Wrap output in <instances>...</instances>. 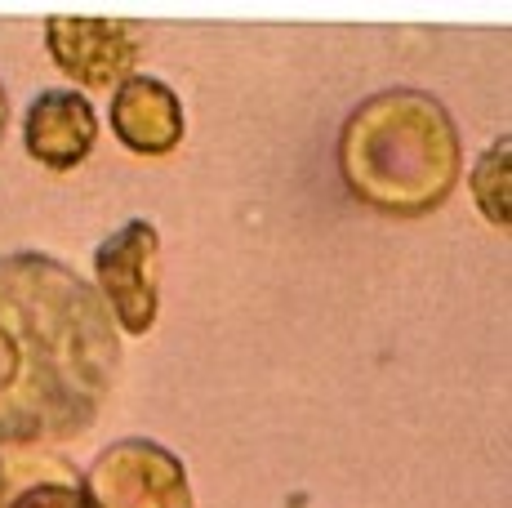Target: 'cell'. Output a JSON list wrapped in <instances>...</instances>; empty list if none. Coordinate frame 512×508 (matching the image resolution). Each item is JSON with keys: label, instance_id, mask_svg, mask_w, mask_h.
I'll list each match as a JSON object with an SVG mask.
<instances>
[{"label": "cell", "instance_id": "6da1fadb", "mask_svg": "<svg viewBox=\"0 0 512 508\" xmlns=\"http://www.w3.org/2000/svg\"><path fill=\"white\" fill-rule=\"evenodd\" d=\"M116 366V317L81 272L41 250L0 254V446L81 437Z\"/></svg>", "mask_w": 512, "mask_h": 508}, {"label": "cell", "instance_id": "7a4b0ae2", "mask_svg": "<svg viewBox=\"0 0 512 508\" xmlns=\"http://www.w3.org/2000/svg\"><path fill=\"white\" fill-rule=\"evenodd\" d=\"M464 170V143L450 112L423 90L370 94L343 121L339 174L357 201L397 219L437 210Z\"/></svg>", "mask_w": 512, "mask_h": 508}, {"label": "cell", "instance_id": "3957f363", "mask_svg": "<svg viewBox=\"0 0 512 508\" xmlns=\"http://www.w3.org/2000/svg\"><path fill=\"white\" fill-rule=\"evenodd\" d=\"M90 508H192L187 464L152 437L112 442L81 477Z\"/></svg>", "mask_w": 512, "mask_h": 508}, {"label": "cell", "instance_id": "277c9868", "mask_svg": "<svg viewBox=\"0 0 512 508\" xmlns=\"http://www.w3.org/2000/svg\"><path fill=\"white\" fill-rule=\"evenodd\" d=\"M94 281L125 335H147L161 308V237L147 219H125L94 250Z\"/></svg>", "mask_w": 512, "mask_h": 508}, {"label": "cell", "instance_id": "5b68a950", "mask_svg": "<svg viewBox=\"0 0 512 508\" xmlns=\"http://www.w3.org/2000/svg\"><path fill=\"white\" fill-rule=\"evenodd\" d=\"M45 45L58 72L72 76L76 85L107 90L125 85L143 58V27L130 18H49Z\"/></svg>", "mask_w": 512, "mask_h": 508}, {"label": "cell", "instance_id": "8992f818", "mask_svg": "<svg viewBox=\"0 0 512 508\" xmlns=\"http://www.w3.org/2000/svg\"><path fill=\"white\" fill-rule=\"evenodd\" d=\"M98 112L81 90H41L23 116L27 156L45 170H76L94 152Z\"/></svg>", "mask_w": 512, "mask_h": 508}, {"label": "cell", "instance_id": "52a82bcc", "mask_svg": "<svg viewBox=\"0 0 512 508\" xmlns=\"http://www.w3.org/2000/svg\"><path fill=\"white\" fill-rule=\"evenodd\" d=\"M107 125L112 134L139 156H165L183 143L187 116L183 103L161 76L134 72L125 85H116L112 107H107Z\"/></svg>", "mask_w": 512, "mask_h": 508}, {"label": "cell", "instance_id": "ba28073f", "mask_svg": "<svg viewBox=\"0 0 512 508\" xmlns=\"http://www.w3.org/2000/svg\"><path fill=\"white\" fill-rule=\"evenodd\" d=\"M468 192L486 223H495L499 232L512 223V139L508 134H499V139L472 161Z\"/></svg>", "mask_w": 512, "mask_h": 508}, {"label": "cell", "instance_id": "9c48e42d", "mask_svg": "<svg viewBox=\"0 0 512 508\" xmlns=\"http://www.w3.org/2000/svg\"><path fill=\"white\" fill-rule=\"evenodd\" d=\"M0 508H90L85 486L76 482V473L58 468L54 477H27L14 482L5 464V482H0Z\"/></svg>", "mask_w": 512, "mask_h": 508}, {"label": "cell", "instance_id": "30bf717a", "mask_svg": "<svg viewBox=\"0 0 512 508\" xmlns=\"http://www.w3.org/2000/svg\"><path fill=\"white\" fill-rule=\"evenodd\" d=\"M5 125H9V99H5V85H0V143H5Z\"/></svg>", "mask_w": 512, "mask_h": 508}, {"label": "cell", "instance_id": "8fae6325", "mask_svg": "<svg viewBox=\"0 0 512 508\" xmlns=\"http://www.w3.org/2000/svg\"><path fill=\"white\" fill-rule=\"evenodd\" d=\"M0 482H5V459H0Z\"/></svg>", "mask_w": 512, "mask_h": 508}]
</instances>
